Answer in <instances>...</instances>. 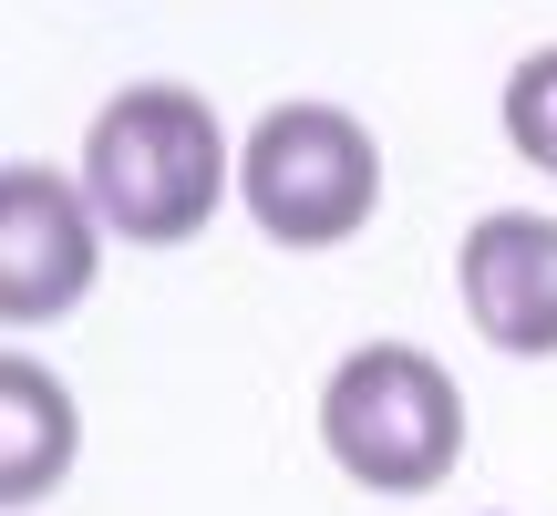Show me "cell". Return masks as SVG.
I'll return each mask as SVG.
<instances>
[{
  "label": "cell",
  "mask_w": 557,
  "mask_h": 516,
  "mask_svg": "<svg viewBox=\"0 0 557 516\" xmlns=\"http://www.w3.org/2000/svg\"><path fill=\"white\" fill-rule=\"evenodd\" d=\"M227 186H238L227 176V135L207 114V94H186V83H135L83 135V197L135 248H186L218 218Z\"/></svg>",
  "instance_id": "cell-1"
},
{
  "label": "cell",
  "mask_w": 557,
  "mask_h": 516,
  "mask_svg": "<svg viewBox=\"0 0 557 516\" xmlns=\"http://www.w3.org/2000/svg\"><path fill=\"white\" fill-rule=\"evenodd\" d=\"M455 290H465V320L496 352H517V361L557 352V228L547 218H517V207L475 218L465 258H455Z\"/></svg>",
  "instance_id": "cell-5"
},
{
  "label": "cell",
  "mask_w": 557,
  "mask_h": 516,
  "mask_svg": "<svg viewBox=\"0 0 557 516\" xmlns=\"http://www.w3.org/2000/svg\"><path fill=\"white\" fill-rule=\"evenodd\" d=\"M320 444L372 496H434L465 455V393L444 382V361L403 352V341H372L320 393Z\"/></svg>",
  "instance_id": "cell-2"
},
{
  "label": "cell",
  "mask_w": 557,
  "mask_h": 516,
  "mask_svg": "<svg viewBox=\"0 0 557 516\" xmlns=\"http://www.w3.org/2000/svg\"><path fill=\"white\" fill-rule=\"evenodd\" d=\"M73 393H62L41 361H0V496L11 506H32V496H52L62 476H73Z\"/></svg>",
  "instance_id": "cell-6"
},
{
  "label": "cell",
  "mask_w": 557,
  "mask_h": 516,
  "mask_svg": "<svg viewBox=\"0 0 557 516\" xmlns=\"http://www.w3.org/2000/svg\"><path fill=\"white\" fill-rule=\"evenodd\" d=\"M238 197L278 248H341L382 207V156L341 103H278L238 156Z\"/></svg>",
  "instance_id": "cell-3"
},
{
  "label": "cell",
  "mask_w": 557,
  "mask_h": 516,
  "mask_svg": "<svg viewBox=\"0 0 557 516\" xmlns=\"http://www.w3.org/2000/svg\"><path fill=\"white\" fill-rule=\"evenodd\" d=\"M506 145L557 176V52H527L506 73Z\"/></svg>",
  "instance_id": "cell-7"
},
{
  "label": "cell",
  "mask_w": 557,
  "mask_h": 516,
  "mask_svg": "<svg viewBox=\"0 0 557 516\" xmlns=\"http://www.w3.org/2000/svg\"><path fill=\"white\" fill-rule=\"evenodd\" d=\"M94 197L41 165H0V310L11 331H41L62 320L83 290H94Z\"/></svg>",
  "instance_id": "cell-4"
}]
</instances>
